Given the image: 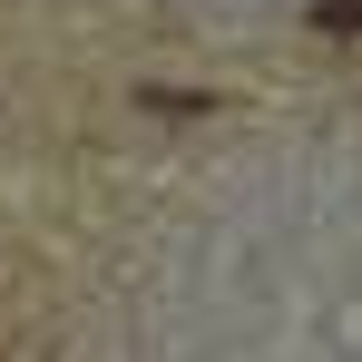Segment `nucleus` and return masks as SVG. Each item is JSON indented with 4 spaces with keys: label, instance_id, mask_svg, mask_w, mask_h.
<instances>
[{
    "label": "nucleus",
    "instance_id": "nucleus-1",
    "mask_svg": "<svg viewBox=\"0 0 362 362\" xmlns=\"http://www.w3.org/2000/svg\"><path fill=\"white\" fill-rule=\"evenodd\" d=\"M313 20H323V30H353V40H362V0H313Z\"/></svg>",
    "mask_w": 362,
    "mask_h": 362
}]
</instances>
